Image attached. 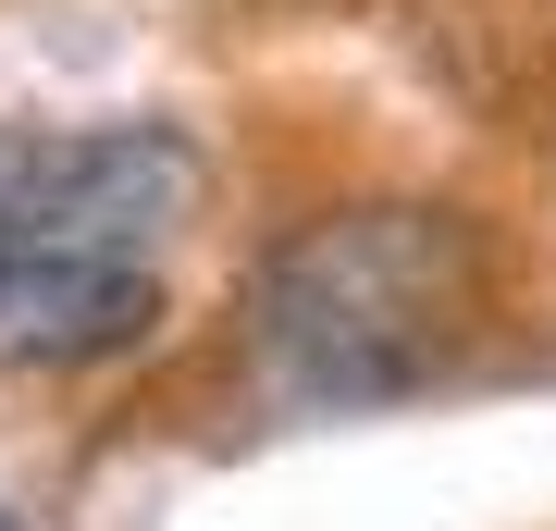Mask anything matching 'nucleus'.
Wrapping results in <instances>:
<instances>
[{
    "mask_svg": "<svg viewBox=\"0 0 556 531\" xmlns=\"http://www.w3.org/2000/svg\"><path fill=\"white\" fill-rule=\"evenodd\" d=\"M211 211L186 124H0V371H112L174 309V248Z\"/></svg>",
    "mask_w": 556,
    "mask_h": 531,
    "instance_id": "1",
    "label": "nucleus"
},
{
    "mask_svg": "<svg viewBox=\"0 0 556 531\" xmlns=\"http://www.w3.org/2000/svg\"><path fill=\"white\" fill-rule=\"evenodd\" d=\"M482 321V236L433 198H346L248 273V358L298 420L408 408Z\"/></svg>",
    "mask_w": 556,
    "mask_h": 531,
    "instance_id": "2",
    "label": "nucleus"
},
{
    "mask_svg": "<svg viewBox=\"0 0 556 531\" xmlns=\"http://www.w3.org/2000/svg\"><path fill=\"white\" fill-rule=\"evenodd\" d=\"M0 531H25V519H13V507H0Z\"/></svg>",
    "mask_w": 556,
    "mask_h": 531,
    "instance_id": "3",
    "label": "nucleus"
}]
</instances>
